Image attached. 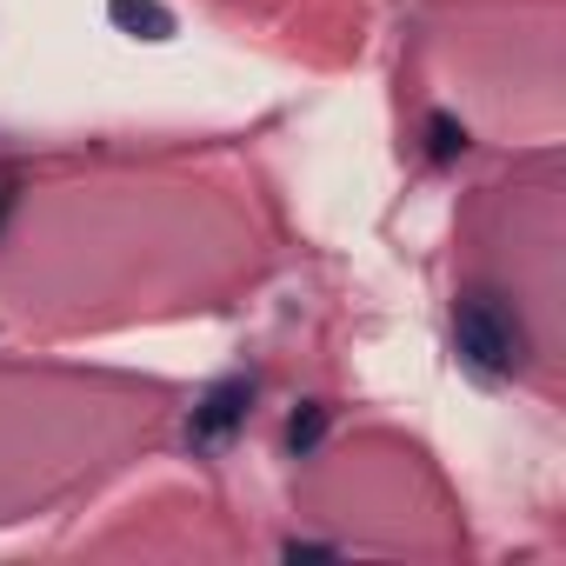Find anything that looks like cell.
I'll return each mask as SVG.
<instances>
[{
  "instance_id": "cell-3",
  "label": "cell",
  "mask_w": 566,
  "mask_h": 566,
  "mask_svg": "<svg viewBox=\"0 0 566 566\" xmlns=\"http://www.w3.org/2000/svg\"><path fill=\"white\" fill-rule=\"evenodd\" d=\"M107 21L134 41H174V14L160 0H107Z\"/></svg>"
},
{
  "instance_id": "cell-4",
  "label": "cell",
  "mask_w": 566,
  "mask_h": 566,
  "mask_svg": "<svg viewBox=\"0 0 566 566\" xmlns=\"http://www.w3.org/2000/svg\"><path fill=\"white\" fill-rule=\"evenodd\" d=\"M327 427H334V407H327V400H301L294 420H287V453H294V460H314L321 440H327Z\"/></svg>"
},
{
  "instance_id": "cell-1",
  "label": "cell",
  "mask_w": 566,
  "mask_h": 566,
  "mask_svg": "<svg viewBox=\"0 0 566 566\" xmlns=\"http://www.w3.org/2000/svg\"><path fill=\"white\" fill-rule=\"evenodd\" d=\"M453 354L480 374V380H513L526 374L533 360V340H526V321L506 294L493 287H467L453 301Z\"/></svg>"
},
{
  "instance_id": "cell-5",
  "label": "cell",
  "mask_w": 566,
  "mask_h": 566,
  "mask_svg": "<svg viewBox=\"0 0 566 566\" xmlns=\"http://www.w3.org/2000/svg\"><path fill=\"white\" fill-rule=\"evenodd\" d=\"M467 147H473V140H467V127H460L453 114H427V154H433L440 167H453Z\"/></svg>"
},
{
  "instance_id": "cell-2",
  "label": "cell",
  "mask_w": 566,
  "mask_h": 566,
  "mask_svg": "<svg viewBox=\"0 0 566 566\" xmlns=\"http://www.w3.org/2000/svg\"><path fill=\"white\" fill-rule=\"evenodd\" d=\"M247 413H253V374H227V380H213V387L193 400V413H187V447H193V453H220V447H233V433L247 427Z\"/></svg>"
}]
</instances>
